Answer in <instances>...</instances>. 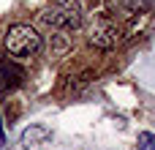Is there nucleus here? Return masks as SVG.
Here are the masks:
<instances>
[{"instance_id": "1", "label": "nucleus", "mask_w": 155, "mask_h": 150, "mask_svg": "<svg viewBox=\"0 0 155 150\" xmlns=\"http://www.w3.org/2000/svg\"><path fill=\"white\" fill-rule=\"evenodd\" d=\"M3 41H5L8 55L16 57V60H30V57H35L38 49H41V36H38V30L30 27V25H25V22L11 25V27L5 30V38H3Z\"/></svg>"}, {"instance_id": "2", "label": "nucleus", "mask_w": 155, "mask_h": 150, "mask_svg": "<svg viewBox=\"0 0 155 150\" xmlns=\"http://www.w3.org/2000/svg\"><path fill=\"white\" fill-rule=\"evenodd\" d=\"M44 25L52 30H63V33H74L82 27V5L76 0H57L52 3L44 14H41Z\"/></svg>"}, {"instance_id": "3", "label": "nucleus", "mask_w": 155, "mask_h": 150, "mask_svg": "<svg viewBox=\"0 0 155 150\" xmlns=\"http://www.w3.org/2000/svg\"><path fill=\"white\" fill-rule=\"evenodd\" d=\"M87 41H90V46H95V49H101V52H109V49L117 46L120 30H117V25H112L109 19H95V22L90 25V30H87Z\"/></svg>"}, {"instance_id": "4", "label": "nucleus", "mask_w": 155, "mask_h": 150, "mask_svg": "<svg viewBox=\"0 0 155 150\" xmlns=\"http://www.w3.org/2000/svg\"><path fill=\"white\" fill-rule=\"evenodd\" d=\"M52 139V128L44 126V123H30L22 134H19V148L22 150H30V148H38L44 142Z\"/></svg>"}, {"instance_id": "5", "label": "nucleus", "mask_w": 155, "mask_h": 150, "mask_svg": "<svg viewBox=\"0 0 155 150\" xmlns=\"http://www.w3.org/2000/svg\"><path fill=\"white\" fill-rule=\"evenodd\" d=\"M52 55H63V52H68L71 49V38L63 33V30H57V36H52Z\"/></svg>"}, {"instance_id": "6", "label": "nucleus", "mask_w": 155, "mask_h": 150, "mask_svg": "<svg viewBox=\"0 0 155 150\" xmlns=\"http://www.w3.org/2000/svg\"><path fill=\"white\" fill-rule=\"evenodd\" d=\"M8 77H14L11 85H19L22 77H25V71L16 68V66H0V82H3V85H8Z\"/></svg>"}, {"instance_id": "7", "label": "nucleus", "mask_w": 155, "mask_h": 150, "mask_svg": "<svg viewBox=\"0 0 155 150\" xmlns=\"http://www.w3.org/2000/svg\"><path fill=\"white\" fill-rule=\"evenodd\" d=\"M136 148H139V150H155V134H153V131H139V137H136Z\"/></svg>"}, {"instance_id": "8", "label": "nucleus", "mask_w": 155, "mask_h": 150, "mask_svg": "<svg viewBox=\"0 0 155 150\" xmlns=\"http://www.w3.org/2000/svg\"><path fill=\"white\" fill-rule=\"evenodd\" d=\"M128 5H131L134 11H150L155 5V0H128Z\"/></svg>"}]
</instances>
